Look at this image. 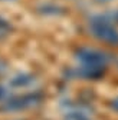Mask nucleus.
I'll use <instances>...</instances> for the list:
<instances>
[{
	"instance_id": "obj_1",
	"label": "nucleus",
	"mask_w": 118,
	"mask_h": 120,
	"mask_svg": "<svg viewBox=\"0 0 118 120\" xmlns=\"http://www.w3.org/2000/svg\"><path fill=\"white\" fill-rule=\"evenodd\" d=\"M43 101V94L33 92V93H26V94H20L16 97H9L3 106L0 107L2 112H22V110H27V109H33Z\"/></svg>"
},
{
	"instance_id": "obj_2",
	"label": "nucleus",
	"mask_w": 118,
	"mask_h": 120,
	"mask_svg": "<svg viewBox=\"0 0 118 120\" xmlns=\"http://www.w3.org/2000/svg\"><path fill=\"white\" fill-rule=\"evenodd\" d=\"M89 32L99 41H104L107 44H111V46H118V30L115 29L112 23L101 22V20H91Z\"/></svg>"
},
{
	"instance_id": "obj_3",
	"label": "nucleus",
	"mask_w": 118,
	"mask_h": 120,
	"mask_svg": "<svg viewBox=\"0 0 118 120\" xmlns=\"http://www.w3.org/2000/svg\"><path fill=\"white\" fill-rule=\"evenodd\" d=\"M76 59L84 66H92V67H104L110 62V56L101 50L91 49V47H82L78 49L75 53Z\"/></svg>"
},
{
	"instance_id": "obj_4",
	"label": "nucleus",
	"mask_w": 118,
	"mask_h": 120,
	"mask_svg": "<svg viewBox=\"0 0 118 120\" xmlns=\"http://www.w3.org/2000/svg\"><path fill=\"white\" fill-rule=\"evenodd\" d=\"M71 74L73 77H81V79H99L104 74V67H92L81 64V67L73 69Z\"/></svg>"
},
{
	"instance_id": "obj_5",
	"label": "nucleus",
	"mask_w": 118,
	"mask_h": 120,
	"mask_svg": "<svg viewBox=\"0 0 118 120\" xmlns=\"http://www.w3.org/2000/svg\"><path fill=\"white\" fill-rule=\"evenodd\" d=\"M38 83V79L32 73H19L16 76H13L10 80V86L14 89H26L32 87Z\"/></svg>"
},
{
	"instance_id": "obj_6",
	"label": "nucleus",
	"mask_w": 118,
	"mask_h": 120,
	"mask_svg": "<svg viewBox=\"0 0 118 120\" xmlns=\"http://www.w3.org/2000/svg\"><path fill=\"white\" fill-rule=\"evenodd\" d=\"M38 11L43 16H59V14H63L66 10L62 6H58L55 3H43L38 6Z\"/></svg>"
},
{
	"instance_id": "obj_7",
	"label": "nucleus",
	"mask_w": 118,
	"mask_h": 120,
	"mask_svg": "<svg viewBox=\"0 0 118 120\" xmlns=\"http://www.w3.org/2000/svg\"><path fill=\"white\" fill-rule=\"evenodd\" d=\"M92 20H101V22H108V23H114L118 22V10H111L107 13H99L97 16L92 17Z\"/></svg>"
},
{
	"instance_id": "obj_8",
	"label": "nucleus",
	"mask_w": 118,
	"mask_h": 120,
	"mask_svg": "<svg viewBox=\"0 0 118 120\" xmlns=\"http://www.w3.org/2000/svg\"><path fill=\"white\" fill-rule=\"evenodd\" d=\"M65 120H92V117L85 110H72L65 116Z\"/></svg>"
},
{
	"instance_id": "obj_9",
	"label": "nucleus",
	"mask_w": 118,
	"mask_h": 120,
	"mask_svg": "<svg viewBox=\"0 0 118 120\" xmlns=\"http://www.w3.org/2000/svg\"><path fill=\"white\" fill-rule=\"evenodd\" d=\"M9 99V92L4 86L0 84V100H7Z\"/></svg>"
},
{
	"instance_id": "obj_10",
	"label": "nucleus",
	"mask_w": 118,
	"mask_h": 120,
	"mask_svg": "<svg viewBox=\"0 0 118 120\" xmlns=\"http://www.w3.org/2000/svg\"><path fill=\"white\" fill-rule=\"evenodd\" d=\"M110 106H111V109H112L114 112H117V113H118V96H117V97H114V99L110 101Z\"/></svg>"
},
{
	"instance_id": "obj_11",
	"label": "nucleus",
	"mask_w": 118,
	"mask_h": 120,
	"mask_svg": "<svg viewBox=\"0 0 118 120\" xmlns=\"http://www.w3.org/2000/svg\"><path fill=\"white\" fill-rule=\"evenodd\" d=\"M95 2H99V3H107V2H111V0H95Z\"/></svg>"
},
{
	"instance_id": "obj_12",
	"label": "nucleus",
	"mask_w": 118,
	"mask_h": 120,
	"mask_svg": "<svg viewBox=\"0 0 118 120\" xmlns=\"http://www.w3.org/2000/svg\"><path fill=\"white\" fill-rule=\"evenodd\" d=\"M3 2H10V0H3Z\"/></svg>"
}]
</instances>
